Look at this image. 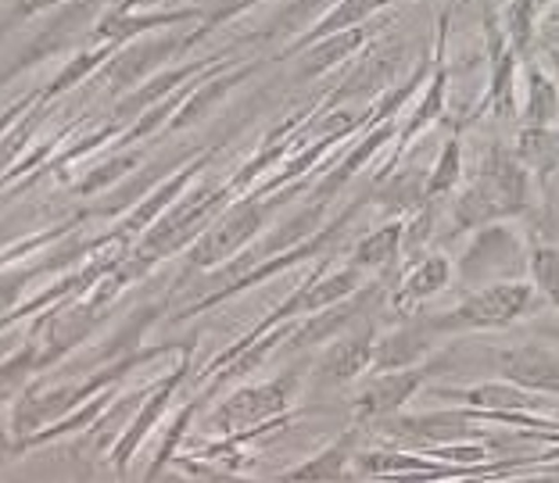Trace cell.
Segmentation results:
<instances>
[{
    "instance_id": "obj_3",
    "label": "cell",
    "mask_w": 559,
    "mask_h": 483,
    "mask_svg": "<svg viewBox=\"0 0 559 483\" xmlns=\"http://www.w3.org/2000/svg\"><path fill=\"white\" fill-rule=\"evenodd\" d=\"M520 269V244L510 230H488L477 237L474 251L466 254L463 273L466 279H491V276H510Z\"/></svg>"
},
{
    "instance_id": "obj_11",
    "label": "cell",
    "mask_w": 559,
    "mask_h": 483,
    "mask_svg": "<svg viewBox=\"0 0 559 483\" xmlns=\"http://www.w3.org/2000/svg\"><path fill=\"white\" fill-rule=\"evenodd\" d=\"M444 283H449V262H444V258H427L409 276V283H405V294H409V298H427V294H435V290H441Z\"/></svg>"
},
{
    "instance_id": "obj_16",
    "label": "cell",
    "mask_w": 559,
    "mask_h": 483,
    "mask_svg": "<svg viewBox=\"0 0 559 483\" xmlns=\"http://www.w3.org/2000/svg\"><path fill=\"white\" fill-rule=\"evenodd\" d=\"M531 22H535V0H516L510 8V33L520 47L531 40Z\"/></svg>"
},
{
    "instance_id": "obj_20",
    "label": "cell",
    "mask_w": 559,
    "mask_h": 483,
    "mask_svg": "<svg viewBox=\"0 0 559 483\" xmlns=\"http://www.w3.org/2000/svg\"><path fill=\"white\" fill-rule=\"evenodd\" d=\"M552 58H556V65H559V55H552Z\"/></svg>"
},
{
    "instance_id": "obj_1",
    "label": "cell",
    "mask_w": 559,
    "mask_h": 483,
    "mask_svg": "<svg viewBox=\"0 0 559 483\" xmlns=\"http://www.w3.org/2000/svg\"><path fill=\"white\" fill-rule=\"evenodd\" d=\"M524 205H527V172L520 169L516 158L495 150L485 172H480V183L460 201V222L477 226L495 219V215L520 212Z\"/></svg>"
},
{
    "instance_id": "obj_15",
    "label": "cell",
    "mask_w": 559,
    "mask_h": 483,
    "mask_svg": "<svg viewBox=\"0 0 559 483\" xmlns=\"http://www.w3.org/2000/svg\"><path fill=\"white\" fill-rule=\"evenodd\" d=\"M469 401H477V404H491V409H520L527 398L520 390L513 387H480L474 394H466Z\"/></svg>"
},
{
    "instance_id": "obj_8",
    "label": "cell",
    "mask_w": 559,
    "mask_h": 483,
    "mask_svg": "<svg viewBox=\"0 0 559 483\" xmlns=\"http://www.w3.org/2000/svg\"><path fill=\"white\" fill-rule=\"evenodd\" d=\"M373 359V345H370V337H355V340H345V345H337L334 351L326 354V362H323V373L326 379H352V376H359L366 365H370Z\"/></svg>"
},
{
    "instance_id": "obj_14",
    "label": "cell",
    "mask_w": 559,
    "mask_h": 483,
    "mask_svg": "<svg viewBox=\"0 0 559 483\" xmlns=\"http://www.w3.org/2000/svg\"><path fill=\"white\" fill-rule=\"evenodd\" d=\"M399 247V226H388V230H377L373 237H366L359 244V262L362 265H380L388 258H395Z\"/></svg>"
},
{
    "instance_id": "obj_12",
    "label": "cell",
    "mask_w": 559,
    "mask_h": 483,
    "mask_svg": "<svg viewBox=\"0 0 559 483\" xmlns=\"http://www.w3.org/2000/svg\"><path fill=\"white\" fill-rule=\"evenodd\" d=\"M419 351H424V340H419V334H413V329H405V334H395L384 348H380L377 365L380 369L409 365L413 359H419Z\"/></svg>"
},
{
    "instance_id": "obj_2",
    "label": "cell",
    "mask_w": 559,
    "mask_h": 483,
    "mask_svg": "<svg viewBox=\"0 0 559 483\" xmlns=\"http://www.w3.org/2000/svg\"><path fill=\"white\" fill-rule=\"evenodd\" d=\"M531 304V287L527 283H495L488 290H480L477 298H469L460 304L449 319H441L438 326L444 329H463V326H506L513 323L520 312Z\"/></svg>"
},
{
    "instance_id": "obj_6",
    "label": "cell",
    "mask_w": 559,
    "mask_h": 483,
    "mask_svg": "<svg viewBox=\"0 0 559 483\" xmlns=\"http://www.w3.org/2000/svg\"><path fill=\"white\" fill-rule=\"evenodd\" d=\"M419 379H424V373H391L384 379H377V384L359 398V412L362 415H388V412L402 409V404L409 401V394L419 387Z\"/></svg>"
},
{
    "instance_id": "obj_7",
    "label": "cell",
    "mask_w": 559,
    "mask_h": 483,
    "mask_svg": "<svg viewBox=\"0 0 559 483\" xmlns=\"http://www.w3.org/2000/svg\"><path fill=\"white\" fill-rule=\"evenodd\" d=\"M516 165L520 169L549 172L559 165V133L545 130V125H531L516 136Z\"/></svg>"
},
{
    "instance_id": "obj_4",
    "label": "cell",
    "mask_w": 559,
    "mask_h": 483,
    "mask_svg": "<svg viewBox=\"0 0 559 483\" xmlns=\"http://www.w3.org/2000/svg\"><path fill=\"white\" fill-rule=\"evenodd\" d=\"M502 373L520 387H535V390H559V359L549 351H542L535 345L502 351Z\"/></svg>"
},
{
    "instance_id": "obj_10",
    "label": "cell",
    "mask_w": 559,
    "mask_h": 483,
    "mask_svg": "<svg viewBox=\"0 0 559 483\" xmlns=\"http://www.w3.org/2000/svg\"><path fill=\"white\" fill-rule=\"evenodd\" d=\"M559 111V94L556 86L545 80L542 72H531V97H527V119L535 125H545L549 119H556Z\"/></svg>"
},
{
    "instance_id": "obj_18",
    "label": "cell",
    "mask_w": 559,
    "mask_h": 483,
    "mask_svg": "<svg viewBox=\"0 0 559 483\" xmlns=\"http://www.w3.org/2000/svg\"><path fill=\"white\" fill-rule=\"evenodd\" d=\"M352 287H355V273H341V276H334V279H326V283L309 298V304H312V309H316V304H326V301H334V298H341V294H348Z\"/></svg>"
},
{
    "instance_id": "obj_17",
    "label": "cell",
    "mask_w": 559,
    "mask_h": 483,
    "mask_svg": "<svg viewBox=\"0 0 559 483\" xmlns=\"http://www.w3.org/2000/svg\"><path fill=\"white\" fill-rule=\"evenodd\" d=\"M455 176H460V144H449V150H444V158H441L438 172H435V180H430V194L449 190L455 183Z\"/></svg>"
},
{
    "instance_id": "obj_19",
    "label": "cell",
    "mask_w": 559,
    "mask_h": 483,
    "mask_svg": "<svg viewBox=\"0 0 559 483\" xmlns=\"http://www.w3.org/2000/svg\"><path fill=\"white\" fill-rule=\"evenodd\" d=\"M8 459V440H4V434H0V462Z\"/></svg>"
},
{
    "instance_id": "obj_5",
    "label": "cell",
    "mask_w": 559,
    "mask_h": 483,
    "mask_svg": "<svg viewBox=\"0 0 559 483\" xmlns=\"http://www.w3.org/2000/svg\"><path fill=\"white\" fill-rule=\"evenodd\" d=\"M280 404H284V387H255L226 401L219 415H215V423L223 430H240L248 423H259L265 415H273Z\"/></svg>"
},
{
    "instance_id": "obj_9",
    "label": "cell",
    "mask_w": 559,
    "mask_h": 483,
    "mask_svg": "<svg viewBox=\"0 0 559 483\" xmlns=\"http://www.w3.org/2000/svg\"><path fill=\"white\" fill-rule=\"evenodd\" d=\"M345 462H348V440H341L337 448L323 451L316 462L295 469V473H290V480H295V483H326V480H341V476H345Z\"/></svg>"
},
{
    "instance_id": "obj_13",
    "label": "cell",
    "mask_w": 559,
    "mask_h": 483,
    "mask_svg": "<svg viewBox=\"0 0 559 483\" xmlns=\"http://www.w3.org/2000/svg\"><path fill=\"white\" fill-rule=\"evenodd\" d=\"M531 273H535V283L542 287V294L552 304H559V251L538 247L535 258H531Z\"/></svg>"
}]
</instances>
